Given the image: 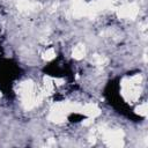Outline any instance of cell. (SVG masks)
<instances>
[{
  "label": "cell",
  "mask_w": 148,
  "mask_h": 148,
  "mask_svg": "<svg viewBox=\"0 0 148 148\" xmlns=\"http://www.w3.org/2000/svg\"><path fill=\"white\" fill-rule=\"evenodd\" d=\"M54 57H56V51H54V49H47V50L43 53V59L46 60V61H50V60L54 59Z\"/></svg>",
  "instance_id": "obj_9"
},
{
  "label": "cell",
  "mask_w": 148,
  "mask_h": 148,
  "mask_svg": "<svg viewBox=\"0 0 148 148\" xmlns=\"http://www.w3.org/2000/svg\"><path fill=\"white\" fill-rule=\"evenodd\" d=\"M104 140L108 146L110 147H121L124 145L123 142V132L120 130H106L103 132Z\"/></svg>",
  "instance_id": "obj_3"
},
{
  "label": "cell",
  "mask_w": 148,
  "mask_h": 148,
  "mask_svg": "<svg viewBox=\"0 0 148 148\" xmlns=\"http://www.w3.org/2000/svg\"><path fill=\"white\" fill-rule=\"evenodd\" d=\"M40 7V5L38 2L35 1H30V0H18L17 2V8L20 12H34L37 10Z\"/></svg>",
  "instance_id": "obj_6"
},
{
  "label": "cell",
  "mask_w": 148,
  "mask_h": 148,
  "mask_svg": "<svg viewBox=\"0 0 148 148\" xmlns=\"http://www.w3.org/2000/svg\"><path fill=\"white\" fill-rule=\"evenodd\" d=\"M18 95L21 103L25 110H31L37 106L44 97V91H37L31 81H24L18 86Z\"/></svg>",
  "instance_id": "obj_1"
},
{
  "label": "cell",
  "mask_w": 148,
  "mask_h": 148,
  "mask_svg": "<svg viewBox=\"0 0 148 148\" xmlns=\"http://www.w3.org/2000/svg\"><path fill=\"white\" fill-rule=\"evenodd\" d=\"M80 112L86 114V116H88V117H90V118H95L101 113V110L96 104L89 103V104L81 105L80 106Z\"/></svg>",
  "instance_id": "obj_5"
},
{
  "label": "cell",
  "mask_w": 148,
  "mask_h": 148,
  "mask_svg": "<svg viewBox=\"0 0 148 148\" xmlns=\"http://www.w3.org/2000/svg\"><path fill=\"white\" fill-rule=\"evenodd\" d=\"M72 56H73V58L76 59V60L82 59V58L86 56V47H84V45L77 44L76 46H74L73 52H72Z\"/></svg>",
  "instance_id": "obj_7"
},
{
  "label": "cell",
  "mask_w": 148,
  "mask_h": 148,
  "mask_svg": "<svg viewBox=\"0 0 148 148\" xmlns=\"http://www.w3.org/2000/svg\"><path fill=\"white\" fill-rule=\"evenodd\" d=\"M141 75H134L132 77H128L123 81V95L126 99L128 101H134L139 97V91H140V83H141Z\"/></svg>",
  "instance_id": "obj_2"
},
{
  "label": "cell",
  "mask_w": 148,
  "mask_h": 148,
  "mask_svg": "<svg viewBox=\"0 0 148 148\" xmlns=\"http://www.w3.org/2000/svg\"><path fill=\"white\" fill-rule=\"evenodd\" d=\"M139 14V7L136 3H126L118 8V16L121 18H134Z\"/></svg>",
  "instance_id": "obj_4"
},
{
  "label": "cell",
  "mask_w": 148,
  "mask_h": 148,
  "mask_svg": "<svg viewBox=\"0 0 148 148\" xmlns=\"http://www.w3.org/2000/svg\"><path fill=\"white\" fill-rule=\"evenodd\" d=\"M92 61L97 67H103V66H105L108 64V59L105 57H103V56H99V54H95L92 57Z\"/></svg>",
  "instance_id": "obj_8"
},
{
  "label": "cell",
  "mask_w": 148,
  "mask_h": 148,
  "mask_svg": "<svg viewBox=\"0 0 148 148\" xmlns=\"http://www.w3.org/2000/svg\"><path fill=\"white\" fill-rule=\"evenodd\" d=\"M136 112L141 116H146L147 114V103H142L141 105H139L136 108Z\"/></svg>",
  "instance_id": "obj_10"
}]
</instances>
